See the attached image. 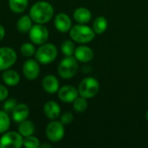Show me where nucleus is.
<instances>
[{"mask_svg": "<svg viewBox=\"0 0 148 148\" xmlns=\"http://www.w3.org/2000/svg\"><path fill=\"white\" fill-rule=\"evenodd\" d=\"M54 15L53 6L45 1L36 2L29 10V16L36 23H45L49 22Z\"/></svg>", "mask_w": 148, "mask_h": 148, "instance_id": "1", "label": "nucleus"}, {"mask_svg": "<svg viewBox=\"0 0 148 148\" xmlns=\"http://www.w3.org/2000/svg\"><path fill=\"white\" fill-rule=\"evenodd\" d=\"M69 35L75 42L79 43H87L95 38V32L88 26L79 23L70 29Z\"/></svg>", "mask_w": 148, "mask_h": 148, "instance_id": "2", "label": "nucleus"}, {"mask_svg": "<svg viewBox=\"0 0 148 148\" xmlns=\"http://www.w3.org/2000/svg\"><path fill=\"white\" fill-rule=\"evenodd\" d=\"M78 70V62L75 57L66 56L62 59L58 66V74L63 79L74 77Z\"/></svg>", "mask_w": 148, "mask_h": 148, "instance_id": "3", "label": "nucleus"}, {"mask_svg": "<svg viewBox=\"0 0 148 148\" xmlns=\"http://www.w3.org/2000/svg\"><path fill=\"white\" fill-rule=\"evenodd\" d=\"M36 59L42 64H48L55 61L57 56V49L52 43H43L36 51Z\"/></svg>", "mask_w": 148, "mask_h": 148, "instance_id": "4", "label": "nucleus"}, {"mask_svg": "<svg viewBox=\"0 0 148 148\" xmlns=\"http://www.w3.org/2000/svg\"><path fill=\"white\" fill-rule=\"evenodd\" d=\"M100 90V84L98 81L93 77L83 79L78 87L79 95L86 99L95 96Z\"/></svg>", "mask_w": 148, "mask_h": 148, "instance_id": "5", "label": "nucleus"}, {"mask_svg": "<svg viewBox=\"0 0 148 148\" xmlns=\"http://www.w3.org/2000/svg\"><path fill=\"white\" fill-rule=\"evenodd\" d=\"M29 36L34 44L41 45L47 42L49 38V31L48 29L42 23H36L32 25L29 31Z\"/></svg>", "mask_w": 148, "mask_h": 148, "instance_id": "6", "label": "nucleus"}, {"mask_svg": "<svg viewBox=\"0 0 148 148\" xmlns=\"http://www.w3.org/2000/svg\"><path fill=\"white\" fill-rule=\"evenodd\" d=\"M23 138L16 132H5L0 139V148H19L23 146Z\"/></svg>", "mask_w": 148, "mask_h": 148, "instance_id": "7", "label": "nucleus"}, {"mask_svg": "<svg viewBox=\"0 0 148 148\" xmlns=\"http://www.w3.org/2000/svg\"><path fill=\"white\" fill-rule=\"evenodd\" d=\"M16 51L10 47L0 48V71L10 69L16 61Z\"/></svg>", "mask_w": 148, "mask_h": 148, "instance_id": "8", "label": "nucleus"}, {"mask_svg": "<svg viewBox=\"0 0 148 148\" xmlns=\"http://www.w3.org/2000/svg\"><path fill=\"white\" fill-rule=\"evenodd\" d=\"M46 136L52 142L60 141L64 136V127L61 121H51L47 125Z\"/></svg>", "mask_w": 148, "mask_h": 148, "instance_id": "9", "label": "nucleus"}, {"mask_svg": "<svg viewBox=\"0 0 148 148\" xmlns=\"http://www.w3.org/2000/svg\"><path fill=\"white\" fill-rule=\"evenodd\" d=\"M23 73L24 77L29 81L36 79L40 74V66L37 61L33 59L26 60L23 66Z\"/></svg>", "mask_w": 148, "mask_h": 148, "instance_id": "10", "label": "nucleus"}, {"mask_svg": "<svg viewBox=\"0 0 148 148\" xmlns=\"http://www.w3.org/2000/svg\"><path fill=\"white\" fill-rule=\"evenodd\" d=\"M79 92L78 90L70 85H66L61 88L58 90V97L59 99L66 103L73 102L77 97H78Z\"/></svg>", "mask_w": 148, "mask_h": 148, "instance_id": "11", "label": "nucleus"}, {"mask_svg": "<svg viewBox=\"0 0 148 148\" xmlns=\"http://www.w3.org/2000/svg\"><path fill=\"white\" fill-rule=\"evenodd\" d=\"M55 26L60 32L65 33L72 28V22L70 17L65 13H59L55 18Z\"/></svg>", "mask_w": 148, "mask_h": 148, "instance_id": "12", "label": "nucleus"}, {"mask_svg": "<svg viewBox=\"0 0 148 148\" xmlns=\"http://www.w3.org/2000/svg\"><path fill=\"white\" fill-rule=\"evenodd\" d=\"M12 119L15 122L21 123L22 121L27 120L29 114V108L24 103L16 104L14 110L12 111Z\"/></svg>", "mask_w": 148, "mask_h": 148, "instance_id": "13", "label": "nucleus"}, {"mask_svg": "<svg viewBox=\"0 0 148 148\" xmlns=\"http://www.w3.org/2000/svg\"><path fill=\"white\" fill-rule=\"evenodd\" d=\"M42 85L44 91L49 94H55L59 90V81L56 76L52 75H46L42 79Z\"/></svg>", "mask_w": 148, "mask_h": 148, "instance_id": "14", "label": "nucleus"}, {"mask_svg": "<svg viewBox=\"0 0 148 148\" xmlns=\"http://www.w3.org/2000/svg\"><path fill=\"white\" fill-rule=\"evenodd\" d=\"M75 57L77 61L82 62H90L94 57L93 50L87 46H79L75 50Z\"/></svg>", "mask_w": 148, "mask_h": 148, "instance_id": "15", "label": "nucleus"}, {"mask_svg": "<svg viewBox=\"0 0 148 148\" xmlns=\"http://www.w3.org/2000/svg\"><path fill=\"white\" fill-rule=\"evenodd\" d=\"M43 112L46 117L50 120H56L60 116L61 108L60 106L53 101H49L45 103L43 107Z\"/></svg>", "mask_w": 148, "mask_h": 148, "instance_id": "16", "label": "nucleus"}, {"mask_svg": "<svg viewBox=\"0 0 148 148\" xmlns=\"http://www.w3.org/2000/svg\"><path fill=\"white\" fill-rule=\"evenodd\" d=\"M2 79L6 85H8L10 87H14L19 83L20 75L15 70L6 69V70H4V72L2 75Z\"/></svg>", "mask_w": 148, "mask_h": 148, "instance_id": "17", "label": "nucleus"}, {"mask_svg": "<svg viewBox=\"0 0 148 148\" xmlns=\"http://www.w3.org/2000/svg\"><path fill=\"white\" fill-rule=\"evenodd\" d=\"M74 19L81 24H84L87 23L90 21L91 19V12L84 7H80L77 8L75 11H74Z\"/></svg>", "mask_w": 148, "mask_h": 148, "instance_id": "18", "label": "nucleus"}, {"mask_svg": "<svg viewBox=\"0 0 148 148\" xmlns=\"http://www.w3.org/2000/svg\"><path fill=\"white\" fill-rule=\"evenodd\" d=\"M32 27V19L29 16H23L17 20L16 29L21 33H27Z\"/></svg>", "mask_w": 148, "mask_h": 148, "instance_id": "19", "label": "nucleus"}, {"mask_svg": "<svg viewBox=\"0 0 148 148\" xmlns=\"http://www.w3.org/2000/svg\"><path fill=\"white\" fill-rule=\"evenodd\" d=\"M35 132V125L30 121H23L20 123L18 127V133L23 137H27L29 135H32Z\"/></svg>", "mask_w": 148, "mask_h": 148, "instance_id": "20", "label": "nucleus"}, {"mask_svg": "<svg viewBox=\"0 0 148 148\" xmlns=\"http://www.w3.org/2000/svg\"><path fill=\"white\" fill-rule=\"evenodd\" d=\"M29 3V0H9L10 9L15 13L23 12Z\"/></svg>", "mask_w": 148, "mask_h": 148, "instance_id": "21", "label": "nucleus"}, {"mask_svg": "<svg viewBox=\"0 0 148 148\" xmlns=\"http://www.w3.org/2000/svg\"><path fill=\"white\" fill-rule=\"evenodd\" d=\"M108 28V21L104 16H98L93 23V29L96 34H102Z\"/></svg>", "mask_w": 148, "mask_h": 148, "instance_id": "22", "label": "nucleus"}, {"mask_svg": "<svg viewBox=\"0 0 148 148\" xmlns=\"http://www.w3.org/2000/svg\"><path fill=\"white\" fill-rule=\"evenodd\" d=\"M10 126V120L8 113L5 111H0V134L7 132Z\"/></svg>", "mask_w": 148, "mask_h": 148, "instance_id": "23", "label": "nucleus"}, {"mask_svg": "<svg viewBox=\"0 0 148 148\" xmlns=\"http://www.w3.org/2000/svg\"><path fill=\"white\" fill-rule=\"evenodd\" d=\"M61 50L64 56H71L73 54H75V50L74 42L69 40L64 41L61 45Z\"/></svg>", "mask_w": 148, "mask_h": 148, "instance_id": "24", "label": "nucleus"}, {"mask_svg": "<svg viewBox=\"0 0 148 148\" xmlns=\"http://www.w3.org/2000/svg\"><path fill=\"white\" fill-rule=\"evenodd\" d=\"M73 102H74V109L77 113H82L88 108V101H87L86 98H84L82 96L77 97Z\"/></svg>", "mask_w": 148, "mask_h": 148, "instance_id": "25", "label": "nucleus"}, {"mask_svg": "<svg viewBox=\"0 0 148 148\" xmlns=\"http://www.w3.org/2000/svg\"><path fill=\"white\" fill-rule=\"evenodd\" d=\"M20 51H21L22 55L26 57H30L34 54H36V49H35V46L33 45V42L32 43H30V42L23 43L20 48Z\"/></svg>", "mask_w": 148, "mask_h": 148, "instance_id": "26", "label": "nucleus"}, {"mask_svg": "<svg viewBox=\"0 0 148 148\" xmlns=\"http://www.w3.org/2000/svg\"><path fill=\"white\" fill-rule=\"evenodd\" d=\"M23 146L27 148H37L40 147V142L37 138L32 135H29V136L24 137Z\"/></svg>", "mask_w": 148, "mask_h": 148, "instance_id": "27", "label": "nucleus"}, {"mask_svg": "<svg viewBox=\"0 0 148 148\" xmlns=\"http://www.w3.org/2000/svg\"><path fill=\"white\" fill-rule=\"evenodd\" d=\"M16 104V101L13 98L6 100L3 103V111H5L6 113H12Z\"/></svg>", "mask_w": 148, "mask_h": 148, "instance_id": "28", "label": "nucleus"}, {"mask_svg": "<svg viewBox=\"0 0 148 148\" xmlns=\"http://www.w3.org/2000/svg\"><path fill=\"white\" fill-rule=\"evenodd\" d=\"M73 119H74L73 114L70 112H66L61 116V122L63 125H68L73 121Z\"/></svg>", "mask_w": 148, "mask_h": 148, "instance_id": "29", "label": "nucleus"}, {"mask_svg": "<svg viewBox=\"0 0 148 148\" xmlns=\"http://www.w3.org/2000/svg\"><path fill=\"white\" fill-rule=\"evenodd\" d=\"M8 97V89L5 86L0 84V101L6 100Z\"/></svg>", "mask_w": 148, "mask_h": 148, "instance_id": "30", "label": "nucleus"}, {"mask_svg": "<svg viewBox=\"0 0 148 148\" xmlns=\"http://www.w3.org/2000/svg\"><path fill=\"white\" fill-rule=\"evenodd\" d=\"M5 36V30H4V28L2 24H0V41Z\"/></svg>", "mask_w": 148, "mask_h": 148, "instance_id": "31", "label": "nucleus"}, {"mask_svg": "<svg viewBox=\"0 0 148 148\" xmlns=\"http://www.w3.org/2000/svg\"><path fill=\"white\" fill-rule=\"evenodd\" d=\"M41 147V148H44V147L51 148V146H50V145H47V144H44V145H40V147Z\"/></svg>", "mask_w": 148, "mask_h": 148, "instance_id": "32", "label": "nucleus"}, {"mask_svg": "<svg viewBox=\"0 0 148 148\" xmlns=\"http://www.w3.org/2000/svg\"><path fill=\"white\" fill-rule=\"evenodd\" d=\"M147 121H148V110H147Z\"/></svg>", "mask_w": 148, "mask_h": 148, "instance_id": "33", "label": "nucleus"}]
</instances>
